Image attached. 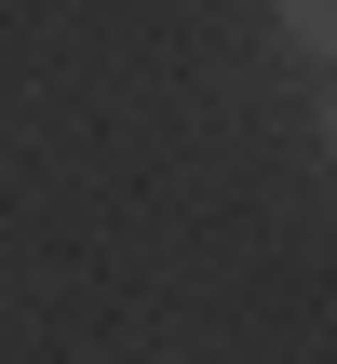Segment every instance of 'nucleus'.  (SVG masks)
Here are the masks:
<instances>
[{"mask_svg":"<svg viewBox=\"0 0 337 364\" xmlns=\"http://www.w3.org/2000/svg\"><path fill=\"white\" fill-rule=\"evenodd\" d=\"M270 27H284L297 68H337V0H270Z\"/></svg>","mask_w":337,"mask_h":364,"instance_id":"obj_1","label":"nucleus"}]
</instances>
